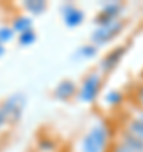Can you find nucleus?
Instances as JSON below:
<instances>
[{
    "mask_svg": "<svg viewBox=\"0 0 143 152\" xmlns=\"http://www.w3.org/2000/svg\"><path fill=\"white\" fill-rule=\"evenodd\" d=\"M111 132L106 124H96L88 130L81 144V152H106Z\"/></svg>",
    "mask_w": 143,
    "mask_h": 152,
    "instance_id": "1",
    "label": "nucleus"
},
{
    "mask_svg": "<svg viewBox=\"0 0 143 152\" xmlns=\"http://www.w3.org/2000/svg\"><path fill=\"white\" fill-rule=\"evenodd\" d=\"M103 86V75L98 71H89L88 75L83 78V81L79 85V93L77 98L83 102V103H93L96 102L99 91Z\"/></svg>",
    "mask_w": 143,
    "mask_h": 152,
    "instance_id": "2",
    "label": "nucleus"
},
{
    "mask_svg": "<svg viewBox=\"0 0 143 152\" xmlns=\"http://www.w3.org/2000/svg\"><path fill=\"white\" fill-rule=\"evenodd\" d=\"M125 29V20H116L111 24H105V26H96L93 32H91V44H94L96 48L98 46H105V44L111 42L113 39H116L123 32Z\"/></svg>",
    "mask_w": 143,
    "mask_h": 152,
    "instance_id": "3",
    "label": "nucleus"
},
{
    "mask_svg": "<svg viewBox=\"0 0 143 152\" xmlns=\"http://www.w3.org/2000/svg\"><path fill=\"white\" fill-rule=\"evenodd\" d=\"M24 105H25V96L22 93H14L0 103V112L5 115L9 124H15L22 115Z\"/></svg>",
    "mask_w": 143,
    "mask_h": 152,
    "instance_id": "4",
    "label": "nucleus"
},
{
    "mask_svg": "<svg viewBox=\"0 0 143 152\" xmlns=\"http://www.w3.org/2000/svg\"><path fill=\"white\" fill-rule=\"evenodd\" d=\"M123 9H125L123 2L111 0V2L103 4L98 12V15L94 17L96 26H105V24H111V22L120 20V15H121V12H123Z\"/></svg>",
    "mask_w": 143,
    "mask_h": 152,
    "instance_id": "5",
    "label": "nucleus"
},
{
    "mask_svg": "<svg viewBox=\"0 0 143 152\" xmlns=\"http://www.w3.org/2000/svg\"><path fill=\"white\" fill-rule=\"evenodd\" d=\"M126 51H128V46H116V48L111 49L110 53H106V56L99 61V73L101 75L113 73L116 69V66L121 63L123 56L126 54Z\"/></svg>",
    "mask_w": 143,
    "mask_h": 152,
    "instance_id": "6",
    "label": "nucleus"
},
{
    "mask_svg": "<svg viewBox=\"0 0 143 152\" xmlns=\"http://www.w3.org/2000/svg\"><path fill=\"white\" fill-rule=\"evenodd\" d=\"M61 15H62L64 26L69 29H74L84 22V12L71 2H66L61 5Z\"/></svg>",
    "mask_w": 143,
    "mask_h": 152,
    "instance_id": "7",
    "label": "nucleus"
},
{
    "mask_svg": "<svg viewBox=\"0 0 143 152\" xmlns=\"http://www.w3.org/2000/svg\"><path fill=\"white\" fill-rule=\"evenodd\" d=\"M110 152H143V145L131 139L128 134L121 132V137L111 145Z\"/></svg>",
    "mask_w": 143,
    "mask_h": 152,
    "instance_id": "8",
    "label": "nucleus"
},
{
    "mask_svg": "<svg viewBox=\"0 0 143 152\" xmlns=\"http://www.w3.org/2000/svg\"><path fill=\"white\" fill-rule=\"evenodd\" d=\"M77 91V85L72 80H62V81L57 83V86L54 88L52 91V96L59 102H69L72 96H76Z\"/></svg>",
    "mask_w": 143,
    "mask_h": 152,
    "instance_id": "9",
    "label": "nucleus"
},
{
    "mask_svg": "<svg viewBox=\"0 0 143 152\" xmlns=\"http://www.w3.org/2000/svg\"><path fill=\"white\" fill-rule=\"evenodd\" d=\"M123 132L128 134L131 139H135L136 142H140L143 145V112H140L136 117L128 118L126 124H125Z\"/></svg>",
    "mask_w": 143,
    "mask_h": 152,
    "instance_id": "10",
    "label": "nucleus"
},
{
    "mask_svg": "<svg viewBox=\"0 0 143 152\" xmlns=\"http://www.w3.org/2000/svg\"><path fill=\"white\" fill-rule=\"evenodd\" d=\"M12 29L15 31V34L19 36V34H22V32H27V31H30L32 27V19L27 15H17L14 17V20H12Z\"/></svg>",
    "mask_w": 143,
    "mask_h": 152,
    "instance_id": "11",
    "label": "nucleus"
},
{
    "mask_svg": "<svg viewBox=\"0 0 143 152\" xmlns=\"http://www.w3.org/2000/svg\"><path fill=\"white\" fill-rule=\"evenodd\" d=\"M24 9L29 14H32V15H40V14L46 12L47 4H46L44 0H25L24 2Z\"/></svg>",
    "mask_w": 143,
    "mask_h": 152,
    "instance_id": "12",
    "label": "nucleus"
},
{
    "mask_svg": "<svg viewBox=\"0 0 143 152\" xmlns=\"http://www.w3.org/2000/svg\"><path fill=\"white\" fill-rule=\"evenodd\" d=\"M96 51H98V48L94 46V44H84V46H81V48L77 49L76 53H74V58L72 59H91V58H94L96 56Z\"/></svg>",
    "mask_w": 143,
    "mask_h": 152,
    "instance_id": "13",
    "label": "nucleus"
},
{
    "mask_svg": "<svg viewBox=\"0 0 143 152\" xmlns=\"http://www.w3.org/2000/svg\"><path fill=\"white\" fill-rule=\"evenodd\" d=\"M105 102L110 107H120L123 102H125V95L123 91H118V90H111L105 95Z\"/></svg>",
    "mask_w": 143,
    "mask_h": 152,
    "instance_id": "14",
    "label": "nucleus"
},
{
    "mask_svg": "<svg viewBox=\"0 0 143 152\" xmlns=\"http://www.w3.org/2000/svg\"><path fill=\"white\" fill-rule=\"evenodd\" d=\"M17 41H19V46H22V48H27V46H32L35 41H37V34L34 29L27 31V32H22L17 36Z\"/></svg>",
    "mask_w": 143,
    "mask_h": 152,
    "instance_id": "15",
    "label": "nucleus"
},
{
    "mask_svg": "<svg viewBox=\"0 0 143 152\" xmlns=\"http://www.w3.org/2000/svg\"><path fill=\"white\" fill-rule=\"evenodd\" d=\"M14 37H15V31L12 29V26H0V42H10Z\"/></svg>",
    "mask_w": 143,
    "mask_h": 152,
    "instance_id": "16",
    "label": "nucleus"
},
{
    "mask_svg": "<svg viewBox=\"0 0 143 152\" xmlns=\"http://www.w3.org/2000/svg\"><path fill=\"white\" fill-rule=\"evenodd\" d=\"M133 102H135V105L138 107V110L143 112V83H140V85L135 88V91H133Z\"/></svg>",
    "mask_w": 143,
    "mask_h": 152,
    "instance_id": "17",
    "label": "nucleus"
},
{
    "mask_svg": "<svg viewBox=\"0 0 143 152\" xmlns=\"http://www.w3.org/2000/svg\"><path fill=\"white\" fill-rule=\"evenodd\" d=\"M7 124H9V122H7L5 115H4V113H2V112H0V129H2L4 125H7Z\"/></svg>",
    "mask_w": 143,
    "mask_h": 152,
    "instance_id": "18",
    "label": "nucleus"
},
{
    "mask_svg": "<svg viewBox=\"0 0 143 152\" xmlns=\"http://www.w3.org/2000/svg\"><path fill=\"white\" fill-rule=\"evenodd\" d=\"M4 54H5V46H4V44L0 42V58H2Z\"/></svg>",
    "mask_w": 143,
    "mask_h": 152,
    "instance_id": "19",
    "label": "nucleus"
}]
</instances>
